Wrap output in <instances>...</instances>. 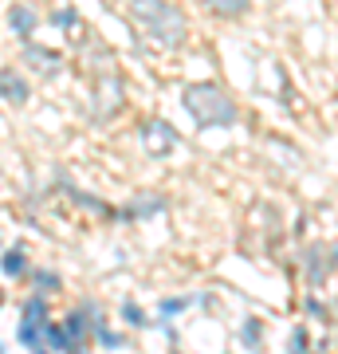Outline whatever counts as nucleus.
Wrapping results in <instances>:
<instances>
[{"mask_svg":"<svg viewBox=\"0 0 338 354\" xmlns=\"http://www.w3.org/2000/svg\"><path fill=\"white\" fill-rule=\"evenodd\" d=\"M0 268H4V276H20L28 268V256L24 248H12V252H4V260H0Z\"/></svg>","mask_w":338,"mask_h":354,"instance_id":"nucleus-9","label":"nucleus"},{"mask_svg":"<svg viewBox=\"0 0 338 354\" xmlns=\"http://www.w3.org/2000/svg\"><path fill=\"white\" fill-rule=\"evenodd\" d=\"M44 342H48V346H55V351H71V342H67L63 327H51V323H44Z\"/></svg>","mask_w":338,"mask_h":354,"instance_id":"nucleus-10","label":"nucleus"},{"mask_svg":"<svg viewBox=\"0 0 338 354\" xmlns=\"http://www.w3.org/2000/svg\"><path fill=\"white\" fill-rule=\"evenodd\" d=\"M291 346H295L291 354H307V335H303V330H295V335H291Z\"/></svg>","mask_w":338,"mask_h":354,"instance_id":"nucleus-17","label":"nucleus"},{"mask_svg":"<svg viewBox=\"0 0 338 354\" xmlns=\"http://www.w3.org/2000/svg\"><path fill=\"white\" fill-rule=\"evenodd\" d=\"M122 315L130 319L134 327H142V323H146V319H142V311H138V304H122Z\"/></svg>","mask_w":338,"mask_h":354,"instance_id":"nucleus-15","label":"nucleus"},{"mask_svg":"<svg viewBox=\"0 0 338 354\" xmlns=\"http://www.w3.org/2000/svg\"><path fill=\"white\" fill-rule=\"evenodd\" d=\"M8 24L28 39L32 32H36V24H39V12L36 8H28V4H16V8H8Z\"/></svg>","mask_w":338,"mask_h":354,"instance_id":"nucleus-8","label":"nucleus"},{"mask_svg":"<svg viewBox=\"0 0 338 354\" xmlns=\"http://www.w3.org/2000/svg\"><path fill=\"white\" fill-rule=\"evenodd\" d=\"M142 142L150 153H169L177 146V130L169 122H150V127H142Z\"/></svg>","mask_w":338,"mask_h":354,"instance_id":"nucleus-5","label":"nucleus"},{"mask_svg":"<svg viewBox=\"0 0 338 354\" xmlns=\"http://www.w3.org/2000/svg\"><path fill=\"white\" fill-rule=\"evenodd\" d=\"M185 106L200 127H232L236 122V102L213 83H193L185 87Z\"/></svg>","mask_w":338,"mask_h":354,"instance_id":"nucleus-1","label":"nucleus"},{"mask_svg":"<svg viewBox=\"0 0 338 354\" xmlns=\"http://www.w3.org/2000/svg\"><path fill=\"white\" fill-rule=\"evenodd\" d=\"M165 201H138L134 209H126V216H138V213H158Z\"/></svg>","mask_w":338,"mask_h":354,"instance_id":"nucleus-12","label":"nucleus"},{"mask_svg":"<svg viewBox=\"0 0 338 354\" xmlns=\"http://www.w3.org/2000/svg\"><path fill=\"white\" fill-rule=\"evenodd\" d=\"M79 16H75V8H59V12L51 16V24H59V28H67V24H75Z\"/></svg>","mask_w":338,"mask_h":354,"instance_id":"nucleus-14","label":"nucleus"},{"mask_svg":"<svg viewBox=\"0 0 338 354\" xmlns=\"http://www.w3.org/2000/svg\"><path fill=\"white\" fill-rule=\"evenodd\" d=\"M24 64L48 75V71H59V51H48V48H36V44H28V48H24Z\"/></svg>","mask_w":338,"mask_h":354,"instance_id":"nucleus-6","label":"nucleus"},{"mask_svg":"<svg viewBox=\"0 0 338 354\" xmlns=\"http://www.w3.org/2000/svg\"><path fill=\"white\" fill-rule=\"evenodd\" d=\"M260 342V319H248L244 323V346H256Z\"/></svg>","mask_w":338,"mask_h":354,"instance_id":"nucleus-11","label":"nucleus"},{"mask_svg":"<svg viewBox=\"0 0 338 354\" xmlns=\"http://www.w3.org/2000/svg\"><path fill=\"white\" fill-rule=\"evenodd\" d=\"M185 307V299H165L162 304V315H173V311H181Z\"/></svg>","mask_w":338,"mask_h":354,"instance_id":"nucleus-19","label":"nucleus"},{"mask_svg":"<svg viewBox=\"0 0 338 354\" xmlns=\"http://www.w3.org/2000/svg\"><path fill=\"white\" fill-rule=\"evenodd\" d=\"M99 339L106 342V346H122V339H118L114 330H106V327H99Z\"/></svg>","mask_w":338,"mask_h":354,"instance_id":"nucleus-18","label":"nucleus"},{"mask_svg":"<svg viewBox=\"0 0 338 354\" xmlns=\"http://www.w3.org/2000/svg\"><path fill=\"white\" fill-rule=\"evenodd\" d=\"M36 283L44 291H55V288H59V276H55V272H36Z\"/></svg>","mask_w":338,"mask_h":354,"instance_id":"nucleus-13","label":"nucleus"},{"mask_svg":"<svg viewBox=\"0 0 338 354\" xmlns=\"http://www.w3.org/2000/svg\"><path fill=\"white\" fill-rule=\"evenodd\" d=\"M130 16H134L158 44H165V48H173V44L185 39V16L177 12L173 4H134Z\"/></svg>","mask_w":338,"mask_h":354,"instance_id":"nucleus-2","label":"nucleus"},{"mask_svg":"<svg viewBox=\"0 0 338 354\" xmlns=\"http://www.w3.org/2000/svg\"><path fill=\"white\" fill-rule=\"evenodd\" d=\"M303 268H307V279L319 288V283L326 279V272H335L338 268V248L335 244H311L307 256H303Z\"/></svg>","mask_w":338,"mask_h":354,"instance_id":"nucleus-4","label":"nucleus"},{"mask_svg":"<svg viewBox=\"0 0 338 354\" xmlns=\"http://www.w3.org/2000/svg\"><path fill=\"white\" fill-rule=\"evenodd\" d=\"M216 12H225V16H236V12H244V4H236V0H220V4H216Z\"/></svg>","mask_w":338,"mask_h":354,"instance_id":"nucleus-16","label":"nucleus"},{"mask_svg":"<svg viewBox=\"0 0 338 354\" xmlns=\"http://www.w3.org/2000/svg\"><path fill=\"white\" fill-rule=\"evenodd\" d=\"M0 99H8V102H24L28 99V83L16 75L12 67L0 71Z\"/></svg>","mask_w":338,"mask_h":354,"instance_id":"nucleus-7","label":"nucleus"},{"mask_svg":"<svg viewBox=\"0 0 338 354\" xmlns=\"http://www.w3.org/2000/svg\"><path fill=\"white\" fill-rule=\"evenodd\" d=\"M48 307H44V299H28L24 304V319H20V330H16V335H20V342H24L28 351H39V342H44V323H48Z\"/></svg>","mask_w":338,"mask_h":354,"instance_id":"nucleus-3","label":"nucleus"}]
</instances>
